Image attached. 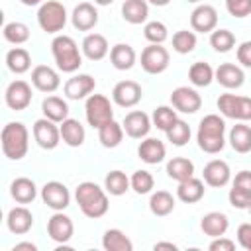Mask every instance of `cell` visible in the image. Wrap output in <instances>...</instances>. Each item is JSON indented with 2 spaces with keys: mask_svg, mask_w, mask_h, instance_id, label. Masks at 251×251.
<instances>
[{
  "mask_svg": "<svg viewBox=\"0 0 251 251\" xmlns=\"http://www.w3.org/2000/svg\"><path fill=\"white\" fill-rule=\"evenodd\" d=\"M226 122L218 116V114H208L200 120V126H198V133H196V139H198V147L204 151V153H220L226 145Z\"/></svg>",
  "mask_w": 251,
  "mask_h": 251,
  "instance_id": "6da1fadb",
  "label": "cell"
},
{
  "mask_svg": "<svg viewBox=\"0 0 251 251\" xmlns=\"http://www.w3.org/2000/svg\"><path fill=\"white\" fill-rule=\"evenodd\" d=\"M76 202H78V208L82 210V214L86 218H102L106 212H108V196L106 192L96 184V182H80L76 186Z\"/></svg>",
  "mask_w": 251,
  "mask_h": 251,
  "instance_id": "7a4b0ae2",
  "label": "cell"
},
{
  "mask_svg": "<svg viewBox=\"0 0 251 251\" xmlns=\"http://www.w3.org/2000/svg\"><path fill=\"white\" fill-rule=\"evenodd\" d=\"M2 151L8 159L20 161L25 157L29 147V133L22 122H10L2 129Z\"/></svg>",
  "mask_w": 251,
  "mask_h": 251,
  "instance_id": "3957f363",
  "label": "cell"
},
{
  "mask_svg": "<svg viewBox=\"0 0 251 251\" xmlns=\"http://www.w3.org/2000/svg\"><path fill=\"white\" fill-rule=\"evenodd\" d=\"M53 59L63 73H75L82 65V55L78 51V45L69 35H57L51 43Z\"/></svg>",
  "mask_w": 251,
  "mask_h": 251,
  "instance_id": "277c9868",
  "label": "cell"
},
{
  "mask_svg": "<svg viewBox=\"0 0 251 251\" xmlns=\"http://www.w3.org/2000/svg\"><path fill=\"white\" fill-rule=\"evenodd\" d=\"M37 24L43 31L47 33H57L65 27L67 24V10L61 2L57 0H47L39 6L37 12Z\"/></svg>",
  "mask_w": 251,
  "mask_h": 251,
  "instance_id": "5b68a950",
  "label": "cell"
},
{
  "mask_svg": "<svg viewBox=\"0 0 251 251\" xmlns=\"http://www.w3.org/2000/svg\"><path fill=\"white\" fill-rule=\"evenodd\" d=\"M84 114L88 124L96 129L114 120V108L104 94H90L84 104Z\"/></svg>",
  "mask_w": 251,
  "mask_h": 251,
  "instance_id": "8992f818",
  "label": "cell"
},
{
  "mask_svg": "<svg viewBox=\"0 0 251 251\" xmlns=\"http://www.w3.org/2000/svg\"><path fill=\"white\" fill-rule=\"evenodd\" d=\"M218 108L226 118L247 122L251 120V98L237 94H222L218 98Z\"/></svg>",
  "mask_w": 251,
  "mask_h": 251,
  "instance_id": "52a82bcc",
  "label": "cell"
},
{
  "mask_svg": "<svg viewBox=\"0 0 251 251\" xmlns=\"http://www.w3.org/2000/svg\"><path fill=\"white\" fill-rule=\"evenodd\" d=\"M141 67L149 75H159L169 67V51L161 43H151L141 51Z\"/></svg>",
  "mask_w": 251,
  "mask_h": 251,
  "instance_id": "ba28073f",
  "label": "cell"
},
{
  "mask_svg": "<svg viewBox=\"0 0 251 251\" xmlns=\"http://www.w3.org/2000/svg\"><path fill=\"white\" fill-rule=\"evenodd\" d=\"M33 137L39 147L55 149L61 141V127H57V122H53L49 118H41L33 124Z\"/></svg>",
  "mask_w": 251,
  "mask_h": 251,
  "instance_id": "9c48e42d",
  "label": "cell"
},
{
  "mask_svg": "<svg viewBox=\"0 0 251 251\" xmlns=\"http://www.w3.org/2000/svg\"><path fill=\"white\" fill-rule=\"evenodd\" d=\"M41 198H43V202H45L51 210H55V212L65 210V208L69 206V202H71L69 188H67L63 182H59V180L45 182L43 188H41Z\"/></svg>",
  "mask_w": 251,
  "mask_h": 251,
  "instance_id": "30bf717a",
  "label": "cell"
},
{
  "mask_svg": "<svg viewBox=\"0 0 251 251\" xmlns=\"http://www.w3.org/2000/svg\"><path fill=\"white\" fill-rule=\"evenodd\" d=\"M171 104L175 110L182 112V114H194L200 110L202 106V98L200 94L194 90V88H188V86H178L173 90L171 94Z\"/></svg>",
  "mask_w": 251,
  "mask_h": 251,
  "instance_id": "8fae6325",
  "label": "cell"
},
{
  "mask_svg": "<svg viewBox=\"0 0 251 251\" xmlns=\"http://www.w3.org/2000/svg\"><path fill=\"white\" fill-rule=\"evenodd\" d=\"M143 96V90L141 86L135 82V80H120L114 90H112V98L118 106L122 108H131L135 106Z\"/></svg>",
  "mask_w": 251,
  "mask_h": 251,
  "instance_id": "7c38bea8",
  "label": "cell"
},
{
  "mask_svg": "<svg viewBox=\"0 0 251 251\" xmlns=\"http://www.w3.org/2000/svg\"><path fill=\"white\" fill-rule=\"evenodd\" d=\"M190 25L194 31H200V33H208V31H214L216 25H218V12L214 6L210 4H200L192 10L190 14Z\"/></svg>",
  "mask_w": 251,
  "mask_h": 251,
  "instance_id": "4fadbf2b",
  "label": "cell"
},
{
  "mask_svg": "<svg viewBox=\"0 0 251 251\" xmlns=\"http://www.w3.org/2000/svg\"><path fill=\"white\" fill-rule=\"evenodd\" d=\"M4 98L12 110H25L31 102V86L25 80H14L8 84Z\"/></svg>",
  "mask_w": 251,
  "mask_h": 251,
  "instance_id": "5bb4252c",
  "label": "cell"
},
{
  "mask_svg": "<svg viewBox=\"0 0 251 251\" xmlns=\"http://www.w3.org/2000/svg\"><path fill=\"white\" fill-rule=\"evenodd\" d=\"M73 231H75V226H73V220L69 216H65L63 212H57L49 218L47 222V233L53 241L57 243H67L71 237H73Z\"/></svg>",
  "mask_w": 251,
  "mask_h": 251,
  "instance_id": "9a60e30c",
  "label": "cell"
},
{
  "mask_svg": "<svg viewBox=\"0 0 251 251\" xmlns=\"http://www.w3.org/2000/svg\"><path fill=\"white\" fill-rule=\"evenodd\" d=\"M31 82L41 92H55L61 84V78L55 69H51L47 65H37L31 71Z\"/></svg>",
  "mask_w": 251,
  "mask_h": 251,
  "instance_id": "2e32d148",
  "label": "cell"
},
{
  "mask_svg": "<svg viewBox=\"0 0 251 251\" xmlns=\"http://www.w3.org/2000/svg\"><path fill=\"white\" fill-rule=\"evenodd\" d=\"M124 131L129 135V137H133V139H141V137H145L147 133H149V129H151V120H149V116L145 114V112H141V110H133V112H129L126 118H124Z\"/></svg>",
  "mask_w": 251,
  "mask_h": 251,
  "instance_id": "e0dca14e",
  "label": "cell"
},
{
  "mask_svg": "<svg viewBox=\"0 0 251 251\" xmlns=\"http://www.w3.org/2000/svg\"><path fill=\"white\" fill-rule=\"evenodd\" d=\"M96 88V80L90 75H75L65 82V94L71 100L86 98Z\"/></svg>",
  "mask_w": 251,
  "mask_h": 251,
  "instance_id": "ac0fdd59",
  "label": "cell"
},
{
  "mask_svg": "<svg viewBox=\"0 0 251 251\" xmlns=\"http://www.w3.org/2000/svg\"><path fill=\"white\" fill-rule=\"evenodd\" d=\"M206 184L210 186H226L229 182V176H231V171H229V165L222 159H212L206 167H204V173H202Z\"/></svg>",
  "mask_w": 251,
  "mask_h": 251,
  "instance_id": "d6986e66",
  "label": "cell"
},
{
  "mask_svg": "<svg viewBox=\"0 0 251 251\" xmlns=\"http://www.w3.org/2000/svg\"><path fill=\"white\" fill-rule=\"evenodd\" d=\"M6 224H8V229L16 235H24L31 229L33 226V216L31 212L25 208V206H16L8 212V218H6Z\"/></svg>",
  "mask_w": 251,
  "mask_h": 251,
  "instance_id": "ffe728a7",
  "label": "cell"
},
{
  "mask_svg": "<svg viewBox=\"0 0 251 251\" xmlns=\"http://www.w3.org/2000/svg\"><path fill=\"white\" fill-rule=\"evenodd\" d=\"M137 155L143 163L147 165H157L165 159L167 155V149H165V143L161 139H155V137H147L145 141L139 143L137 147Z\"/></svg>",
  "mask_w": 251,
  "mask_h": 251,
  "instance_id": "44dd1931",
  "label": "cell"
},
{
  "mask_svg": "<svg viewBox=\"0 0 251 251\" xmlns=\"http://www.w3.org/2000/svg\"><path fill=\"white\" fill-rule=\"evenodd\" d=\"M214 78L222 86H226V88H239L243 84V80H245V75H243V71L237 65H233V63H222L216 69Z\"/></svg>",
  "mask_w": 251,
  "mask_h": 251,
  "instance_id": "7402d4cb",
  "label": "cell"
},
{
  "mask_svg": "<svg viewBox=\"0 0 251 251\" xmlns=\"http://www.w3.org/2000/svg\"><path fill=\"white\" fill-rule=\"evenodd\" d=\"M98 24V12L90 2H80L73 10V25L80 31H88Z\"/></svg>",
  "mask_w": 251,
  "mask_h": 251,
  "instance_id": "603a6c76",
  "label": "cell"
},
{
  "mask_svg": "<svg viewBox=\"0 0 251 251\" xmlns=\"http://www.w3.org/2000/svg\"><path fill=\"white\" fill-rule=\"evenodd\" d=\"M108 41L104 35L100 33H88L82 39V53L90 59V61H100L108 55Z\"/></svg>",
  "mask_w": 251,
  "mask_h": 251,
  "instance_id": "cb8c5ba5",
  "label": "cell"
},
{
  "mask_svg": "<svg viewBox=\"0 0 251 251\" xmlns=\"http://www.w3.org/2000/svg\"><path fill=\"white\" fill-rule=\"evenodd\" d=\"M10 194H12V198H14L16 202H20V204H29V202L35 200L37 188H35V182H33L31 178L20 176V178H16V180L12 182Z\"/></svg>",
  "mask_w": 251,
  "mask_h": 251,
  "instance_id": "d4e9b609",
  "label": "cell"
},
{
  "mask_svg": "<svg viewBox=\"0 0 251 251\" xmlns=\"http://www.w3.org/2000/svg\"><path fill=\"white\" fill-rule=\"evenodd\" d=\"M204 190H206V188H204V182H202L200 178L190 176V178L178 182L176 196H178V200H182V202H186V204H194V202L202 200Z\"/></svg>",
  "mask_w": 251,
  "mask_h": 251,
  "instance_id": "484cf974",
  "label": "cell"
},
{
  "mask_svg": "<svg viewBox=\"0 0 251 251\" xmlns=\"http://www.w3.org/2000/svg\"><path fill=\"white\" fill-rule=\"evenodd\" d=\"M200 227H202V231H204L206 235H210V237H220V235H224V233L227 231L229 222H227V216H226V214H222V212H210V214H206V216L202 218Z\"/></svg>",
  "mask_w": 251,
  "mask_h": 251,
  "instance_id": "4316f807",
  "label": "cell"
},
{
  "mask_svg": "<svg viewBox=\"0 0 251 251\" xmlns=\"http://www.w3.org/2000/svg\"><path fill=\"white\" fill-rule=\"evenodd\" d=\"M110 61L114 65V69L118 71H127L133 67L135 63V51L131 45L127 43H118L110 49Z\"/></svg>",
  "mask_w": 251,
  "mask_h": 251,
  "instance_id": "83f0119b",
  "label": "cell"
},
{
  "mask_svg": "<svg viewBox=\"0 0 251 251\" xmlns=\"http://www.w3.org/2000/svg\"><path fill=\"white\" fill-rule=\"evenodd\" d=\"M61 139L71 145V147H78L84 143V127L78 120H73V118H67L65 122H61Z\"/></svg>",
  "mask_w": 251,
  "mask_h": 251,
  "instance_id": "f1b7e54d",
  "label": "cell"
},
{
  "mask_svg": "<svg viewBox=\"0 0 251 251\" xmlns=\"http://www.w3.org/2000/svg\"><path fill=\"white\" fill-rule=\"evenodd\" d=\"M41 110H43L45 118H49V120H53L57 124H61V122H65L69 118V106L59 96H47L43 100V104H41Z\"/></svg>",
  "mask_w": 251,
  "mask_h": 251,
  "instance_id": "f546056e",
  "label": "cell"
},
{
  "mask_svg": "<svg viewBox=\"0 0 251 251\" xmlns=\"http://www.w3.org/2000/svg\"><path fill=\"white\" fill-rule=\"evenodd\" d=\"M122 16L129 24H141L149 16L147 0H126L122 4Z\"/></svg>",
  "mask_w": 251,
  "mask_h": 251,
  "instance_id": "4dcf8cb0",
  "label": "cell"
},
{
  "mask_svg": "<svg viewBox=\"0 0 251 251\" xmlns=\"http://www.w3.org/2000/svg\"><path fill=\"white\" fill-rule=\"evenodd\" d=\"M167 175L176 180V182H182L190 176H194V165L190 159L186 157H173L169 163H167Z\"/></svg>",
  "mask_w": 251,
  "mask_h": 251,
  "instance_id": "1f68e13d",
  "label": "cell"
},
{
  "mask_svg": "<svg viewBox=\"0 0 251 251\" xmlns=\"http://www.w3.org/2000/svg\"><path fill=\"white\" fill-rule=\"evenodd\" d=\"M122 137H124V126L118 124V122H108L104 124L102 127H98V139L104 147L112 149V147H118L122 143Z\"/></svg>",
  "mask_w": 251,
  "mask_h": 251,
  "instance_id": "d6a6232c",
  "label": "cell"
},
{
  "mask_svg": "<svg viewBox=\"0 0 251 251\" xmlns=\"http://www.w3.org/2000/svg\"><path fill=\"white\" fill-rule=\"evenodd\" d=\"M6 65H8V69H10L12 73L22 75V73L29 71V67H31V57H29V53H27L24 47H14V49H10V51L6 53Z\"/></svg>",
  "mask_w": 251,
  "mask_h": 251,
  "instance_id": "836d02e7",
  "label": "cell"
},
{
  "mask_svg": "<svg viewBox=\"0 0 251 251\" xmlns=\"http://www.w3.org/2000/svg\"><path fill=\"white\" fill-rule=\"evenodd\" d=\"M229 143L237 153H249L251 151V127L245 124H237L229 131Z\"/></svg>",
  "mask_w": 251,
  "mask_h": 251,
  "instance_id": "e575fe53",
  "label": "cell"
},
{
  "mask_svg": "<svg viewBox=\"0 0 251 251\" xmlns=\"http://www.w3.org/2000/svg\"><path fill=\"white\" fill-rule=\"evenodd\" d=\"M102 245L108 251H131L133 249V243L129 241V237L120 229H106L102 237Z\"/></svg>",
  "mask_w": 251,
  "mask_h": 251,
  "instance_id": "d590c367",
  "label": "cell"
},
{
  "mask_svg": "<svg viewBox=\"0 0 251 251\" xmlns=\"http://www.w3.org/2000/svg\"><path fill=\"white\" fill-rule=\"evenodd\" d=\"M104 186H106V192H110L112 196H122L131 186V182L126 176V173H122V171H110L106 175V178H104Z\"/></svg>",
  "mask_w": 251,
  "mask_h": 251,
  "instance_id": "8d00e7d4",
  "label": "cell"
},
{
  "mask_svg": "<svg viewBox=\"0 0 251 251\" xmlns=\"http://www.w3.org/2000/svg\"><path fill=\"white\" fill-rule=\"evenodd\" d=\"M149 208L155 216H167L175 210V198L167 190H157L149 200Z\"/></svg>",
  "mask_w": 251,
  "mask_h": 251,
  "instance_id": "74e56055",
  "label": "cell"
},
{
  "mask_svg": "<svg viewBox=\"0 0 251 251\" xmlns=\"http://www.w3.org/2000/svg\"><path fill=\"white\" fill-rule=\"evenodd\" d=\"M188 78L194 86H208L212 80H214V69L208 65V63H194L188 71Z\"/></svg>",
  "mask_w": 251,
  "mask_h": 251,
  "instance_id": "f35d334b",
  "label": "cell"
},
{
  "mask_svg": "<svg viewBox=\"0 0 251 251\" xmlns=\"http://www.w3.org/2000/svg\"><path fill=\"white\" fill-rule=\"evenodd\" d=\"M165 133H167V139H169L173 145L182 147V145H186L188 139H190V126H188L186 122H182V120L176 118L175 124H173Z\"/></svg>",
  "mask_w": 251,
  "mask_h": 251,
  "instance_id": "ab89813d",
  "label": "cell"
},
{
  "mask_svg": "<svg viewBox=\"0 0 251 251\" xmlns=\"http://www.w3.org/2000/svg\"><path fill=\"white\" fill-rule=\"evenodd\" d=\"M4 39L14 43V45L25 43L29 39V27L22 22H10L4 25Z\"/></svg>",
  "mask_w": 251,
  "mask_h": 251,
  "instance_id": "60d3db41",
  "label": "cell"
},
{
  "mask_svg": "<svg viewBox=\"0 0 251 251\" xmlns=\"http://www.w3.org/2000/svg\"><path fill=\"white\" fill-rule=\"evenodd\" d=\"M210 45L218 53H227L235 45V35L229 29H214L210 35Z\"/></svg>",
  "mask_w": 251,
  "mask_h": 251,
  "instance_id": "b9f144b4",
  "label": "cell"
},
{
  "mask_svg": "<svg viewBox=\"0 0 251 251\" xmlns=\"http://www.w3.org/2000/svg\"><path fill=\"white\" fill-rule=\"evenodd\" d=\"M194 47H196V33H194V31L178 29V31L173 35V49H175L176 53L184 55V53H190Z\"/></svg>",
  "mask_w": 251,
  "mask_h": 251,
  "instance_id": "7bdbcfd3",
  "label": "cell"
},
{
  "mask_svg": "<svg viewBox=\"0 0 251 251\" xmlns=\"http://www.w3.org/2000/svg\"><path fill=\"white\" fill-rule=\"evenodd\" d=\"M129 182H131V188H133L137 194H147V192H151V188H153V184H155L153 175H151L149 171H135V173L131 175Z\"/></svg>",
  "mask_w": 251,
  "mask_h": 251,
  "instance_id": "ee69618b",
  "label": "cell"
},
{
  "mask_svg": "<svg viewBox=\"0 0 251 251\" xmlns=\"http://www.w3.org/2000/svg\"><path fill=\"white\" fill-rule=\"evenodd\" d=\"M175 120H176V114H175V110L169 108V106H159V108H155V112H153V124H155L159 129H163V131H167V129L175 124Z\"/></svg>",
  "mask_w": 251,
  "mask_h": 251,
  "instance_id": "f6af8a7d",
  "label": "cell"
},
{
  "mask_svg": "<svg viewBox=\"0 0 251 251\" xmlns=\"http://www.w3.org/2000/svg\"><path fill=\"white\" fill-rule=\"evenodd\" d=\"M143 35L151 43H163L169 37V31H167V25L163 22H149L143 29Z\"/></svg>",
  "mask_w": 251,
  "mask_h": 251,
  "instance_id": "bcb514c9",
  "label": "cell"
},
{
  "mask_svg": "<svg viewBox=\"0 0 251 251\" xmlns=\"http://www.w3.org/2000/svg\"><path fill=\"white\" fill-rule=\"evenodd\" d=\"M227 198H229V204H231L233 208L247 210V208L251 206V194H249V192H245V190H241V188L231 186V188H229Z\"/></svg>",
  "mask_w": 251,
  "mask_h": 251,
  "instance_id": "7dc6e473",
  "label": "cell"
},
{
  "mask_svg": "<svg viewBox=\"0 0 251 251\" xmlns=\"http://www.w3.org/2000/svg\"><path fill=\"white\" fill-rule=\"evenodd\" d=\"M226 8L233 18H245L251 14V0H226Z\"/></svg>",
  "mask_w": 251,
  "mask_h": 251,
  "instance_id": "c3c4849f",
  "label": "cell"
},
{
  "mask_svg": "<svg viewBox=\"0 0 251 251\" xmlns=\"http://www.w3.org/2000/svg\"><path fill=\"white\" fill-rule=\"evenodd\" d=\"M237 241L243 249L251 251V224H241L237 227Z\"/></svg>",
  "mask_w": 251,
  "mask_h": 251,
  "instance_id": "681fc988",
  "label": "cell"
},
{
  "mask_svg": "<svg viewBox=\"0 0 251 251\" xmlns=\"http://www.w3.org/2000/svg\"><path fill=\"white\" fill-rule=\"evenodd\" d=\"M233 186H235V188H241V190H245V192L251 194V171H241V173H237L235 178H233Z\"/></svg>",
  "mask_w": 251,
  "mask_h": 251,
  "instance_id": "f907efd6",
  "label": "cell"
},
{
  "mask_svg": "<svg viewBox=\"0 0 251 251\" xmlns=\"http://www.w3.org/2000/svg\"><path fill=\"white\" fill-rule=\"evenodd\" d=\"M233 249H235V243L224 235L214 237V241L210 243V251H233Z\"/></svg>",
  "mask_w": 251,
  "mask_h": 251,
  "instance_id": "816d5d0a",
  "label": "cell"
},
{
  "mask_svg": "<svg viewBox=\"0 0 251 251\" xmlns=\"http://www.w3.org/2000/svg\"><path fill=\"white\" fill-rule=\"evenodd\" d=\"M237 61L243 67H251V41H243L237 47Z\"/></svg>",
  "mask_w": 251,
  "mask_h": 251,
  "instance_id": "f5cc1de1",
  "label": "cell"
},
{
  "mask_svg": "<svg viewBox=\"0 0 251 251\" xmlns=\"http://www.w3.org/2000/svg\"><path fill=\"white\" fill-rule=\"evenodd\" d=\"M153 249H155V251H159V249H171V251H176V245H175V243H169V241H159V243L153 245Z\"/></svg>",
  "mask_w": 251,
  "mask_h": 251,
  "instance_id": "db71d44e",
  "label": "cell"
},
{
  "mask_svg": "<svg viewBox=\"0 0 251 251\" xmlns=\"http://www.w3.org/2000/svg\"><path fill=\"white\" fill-rule=\"evenodd\" d=\"M22 249H27V251H35L37 247H35L33 243H16L12 251H22Z\"/></svg>",
  "mask_w": 251,
  "mask_h": 251,
  "instance_id": "11a10c76",
  "label": "cell"
},
{
  "mask_svg": "<svg viewBox=\"0 0 251 251\" xmlns=\"http://www.w3.org/2000/svg\"><path fill=\"white\" fill-rule=\"evenodd\" d=\"M147 2H151V4H155V6H167L171 0H147Z\"/></svg>",
  "mask_w": 251,
  "mask_h": 251,
  "instance_id": "9f6ffc18",
  "label": "cell"
},
{
  "mask_svg": "<svg viewBox=\"0 0 251 251\" xmlns=\"http://www.w3.org/2000/svg\"><path fill=\"white\" fill-rule=\"evenodd\" d=\"M22 4H25V6H35V4H39L41 0H20Z\"/></svg>",
  "mask_w": 251,
  "mask_h": 251,
  "instance_id": "6f0895ef",
  "label": "cell"
},
{
  "mask_svg": "<svg viewBox=\"0 0 251 251\" xmlns=\"http://www.w3.org/2000/svg\"><path fill=\"white\" fill-rule=\"evenodd\" d=\"M96 4H100V6H108V4H112L114 0H94Z\"/></svg>",
  "mask_w": 251,
  "mask_h": 251,
  "instance_id": "680465c9",
  "label": "cell"
},
{
  "mask_svg": "<svg viewBox=\"0 0 251 251\" xmlns=\"http://www.w3.org/2000/svg\"><path fill=\"white\" fill-rule=\"evenodd\" d=\"M186 2H200V0H186Z\"/></svg>",
  "mask_w": 251,
  "mask_h": 251,
  "instance_id": "91938a15",
  "label": "cell"
},
{
  "mask_svg": "<svg viewBox=\"0 0 251 251\" xmlns=\"http://www.w3.org/2000/svg\"><path fill=\"white\" fill-rule=\"evenodd\" d=\"M247 210H249V212H251V206H249V208H247Z\"/></svg>",
  "mask_w": 251,
  "mask_h": 251,
  "instance_id": "94428289",
  "label": "cell"
}]
</instances>
